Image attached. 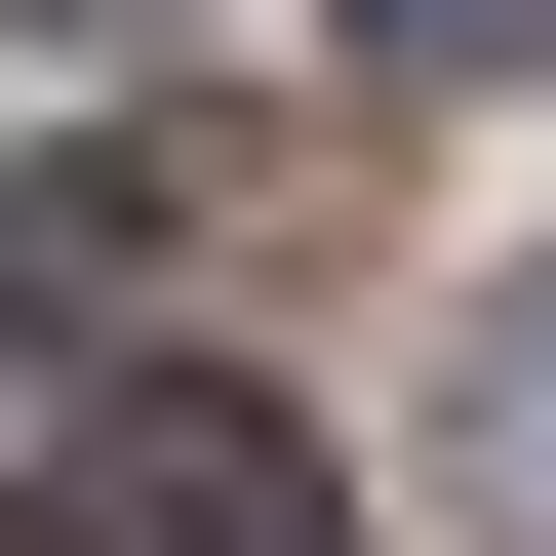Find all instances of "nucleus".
I'll return each instance as SVG.
<instances>
[{
  "mask_svg": "<svg viewBox=\"0 0 556 556\" xmlns=\"http://www.w3.org/2000/svg\"><path fill=\"white\" fill-rule=\"evenodd\" d=\"M80 517H119V556H318V438L160 358V397H119V477H80Z\"/></svg>",
  "mask_w": 556,
  "mask_h": 556,
  "instance_id": "obj_1",
  "label": "nucleus"
},
{
  "mask_svg": "<svg viewBox=\"0 0 556 556\" xmlns=\"http://www.w3.org/2000/svg\"><path fill=\"white\" fill-rule=\"evenodd\" d=\"M119 278H160V239H119L80 160H0V318H119Z\"/></svg>",
  "mask_w": 556,
  "mask_h": 556,
  "instance_id": "obj_2",
  "label": "nucleus"
},
{
  "mask_svg": "<svg viewBox=\"0 0 556 556\" xmlns=\"http://www.w3.org/2000/svg\"><path fill=\"white\" fill-rule=\"evenodd\" d=\"M477 517L556 556V278H517V318H477Z\"/></svg>",
  "mask_w": 556,
  "mask_h": 556,
  "instance_id": "obj_3",
  "label": "nucleus"
},
{
  "mask_svg": "<svg viewBox=\"0 0 556 556\" xmlns=\"http://www.w3.org/2000/svg\"><path fill=\"white\" fill-rule=\"evenodd\" d=\"M0 556H40V517H0Z\"/></svg>",
  "mask_w": 556,
  "mask_h": 556,
  "instance_id": "obj_6",
  "label": "nucleus"
},
{
  "mask_svg": "<svg viewBox=\"0 0 556 556\" xmlns=\"http://www.w3.org/2000/svg\"><path fill=\"white\" fill-rule=\"evenodd\" d=\"M358 40H397V80H517V40H556V0H358Z\"/></svg>",
  "mask_w": 556,
  "mask_h": 556,
  "instance_id": "obj_4",
  "label": "nucleus"
},
{
  "mask_svg": "<svg viewBox=\"0 0 556 556\" xmlns=\"http://www.w3.org/2000/svg\"><path fill=\"white\" fill-rule=\"evenodd\" d=\"M0 40H160V0H0Z\"/></svg>",
  "mask_w": 556,
  "mask_h": 556,
  "instance_id": "obj_5",
  "label": "nucleus"
}]
</instances>
